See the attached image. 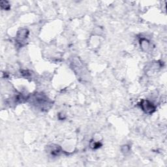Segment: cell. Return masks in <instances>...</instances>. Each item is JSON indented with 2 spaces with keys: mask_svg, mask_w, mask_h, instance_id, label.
<instances>
[{
  "mask_svg": "<svg viewBox=\"0 0 167 167\" xmlns=\"http://www.w3.org/2000/svg\"><path fill=\"white\" fill-rule=\"evenodd\" d=\"M28 99L31 101L32 104L41 110H48L52 104V102L47 96L42 93H37L33 95L31 98H28Z\"/></svg>",
  "mask_w": 167,
  "mask_h": 167,
  "instance_id": "obj_1",
  "label": "cell"
},
{
  "mask_svg": "<svg viewBox=\"0 0 167 167\" xmlns=\"http://www.w3.org/2000/svg\"><path fill=\"white\" fill-rule=\"evenodd\" d=\"M139 105L144 112L148 114H152L155 112L156 109V107L154 105V104L152 103L150 101L147 99L142 100L141 102L140 103Z\"/></svg>",
  "mask_w": 167,
  "mask_h": 167,
  "instance_id": "obj_2",
  "label": "cell"
},
{
  "mask_svg": "<svg viewBox=\"0 0 167 167\" xmlns=\"http://www.w3.org/2000/svg\"><path fill=\"white\" fill-rule=\"evenodd\" d=\"M28 34H29V31L28 29H20V30L18 31L17 35H16V42L20 46L23 45V44H24V42L26 41V39H27L28 37Z\"/></svg>",
  "mask_w": 167,
  "mask_h": 167,
  "instance_id": "obj_3",
  "label": "cell"
},
{
  "mask_svg": "<svg viewBox=\"0 0 167 167\" xmlns=\"http://www.w3.org/2000/svg\"><path fill=\"white\" fill-rule=\"evenodd\" d=\"M140 47H141L142 49L145 52H148L149 49H150V46H151V44H150L149 41L148 40V39L142 38L140 40Z\"/></svg>",
  "mask_w": 167,
  "mask_h": 167,
  "instance_id": "obj_4",
  "label": "cell"
},
{
  "mask_svg": "<svg viewBox=\"0 0 167 167\" xmlns=\"http://www.w3.org/2000/svg\"><path fill=\"white\" fill-rule=\"evenodd\" d=\"M50 152L52 155L57 156L60 155V153H61V149L58 146H51L50 148Z\"/></svg>",
  "mask_w": 167,
  "mask_h": 167,
  "instance_id": "obj_5",
  "label": "cell"
},
{
  "mask_svg": "<svg viewBox=\"0 0 167 167\" xmlns=\"http://www.w3.org/2000/svg\"><path fill=\"white\" fill-rule=\"evenodd\" d=\"M0 5H1V9L4 10H9L10 7H11L9 2L7 1H1V2H0Z\"/></svg>",
  "mask_w": 167,
  "mask_h": 167,
  "instance_id": "obj_6",
  "label": "cell"
},
{
  "mask_svg": "<svg viewBox=\"0 0 167 167\" xmlns=\"http://www.w3.org/2000/svg\"><path fill=\"white\" fill-rule=\"evenodd\" d=\"M129 150H130V148H129V147L128 146H123L122 148V151L123 153H128L129 152Z\"/></svg>",
  "mask_w": 167,
  "mask_h": 167,
  "instance_id": "obj_7",
  "label": "cell"
}]
</instances>
